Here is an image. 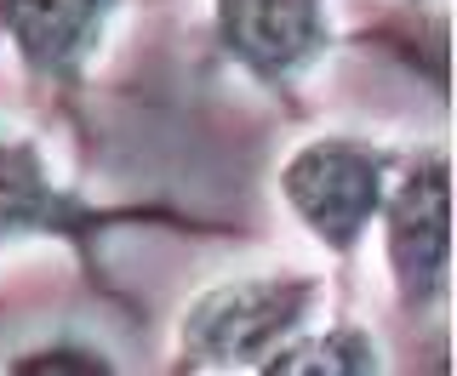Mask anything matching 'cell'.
<instances>
[{
	"instance_id": "cell-1",
	"label": "cell",
	"mask_w": 457,
	"mask_h": 376,
	"mask_svg": "<svg viewBox=\"0 0 457 376\" xmlns=\"http://www.w3.org/2000/svg\"><path fill=\"white\" fill-rule=\"evenodd\" d=\"M120 234H166V240H212V245H240L257 240L240 217L223 211H195L166 194H92L80 177H57L52 154L35 132L0 120V251L18 245H57L80 268L86 291L109 302L114 314L137 320V302L114 285L109 274V240Z\"/></svg>"
},
{
	"instance_id": "cell-2",
	"label": "cell",
	"mask_w": 457,
	"mask_h": 376,
	"mask_svg": "<svg viewBox=\"0 0 457 376\" xmlns=\"http://www.w3.org/2000/svg\"><path fill=\"white\" fill-rule=\"evenodd\" d=\"M326 274L320 268H263L228 274L195 291L171 320V371L189 376H235L263 371L275 348L320 320Z\"/></svg>"
},
{
	"instance_id": "cell-3",
	"label": "cell",
	"mask_w": 457,
	"mask_h": 376,
	"mask_svg": "<svg viewBox=\"0 0 457 376\" xmlns=\"http://www.w3.org/2000/svg\"><path fill=\"white\" fill-rule=\"evenodd\" d=\"M371 234L383 251L395 314L411 325L435 320L452 302V268H457V188H452V154L440 143L400 149V166L389 177Z\"/></svg>"
},
{
	"instance_id": "cell-4",
	"label": "cell",
	"mask_w": 457,
	"mask_h": 376,
	"mask_svg": "<svg viewBox=\"0 0 457 376\" xmlns=\"http://www.w3.org/2000/svg\"><path fill=\"white\" fill-rule=\"evenodd\" d=\"M395 166H400V143H389V137L314 132L280 160L275 194H280L286 217L343 274V268L361 263L371 228H378V206L389 194Z\"/></svg>"
},
{
	"instance_id": "cell-5",
	"label": "cell",
	"mask_w": 457,
	"mask_h": 376,
	"mask_svg": "<svg viewBox=\"0 0 457 376\" xmlns=\"http://www.w3.org/2000/svg\"><path fill=\"white\" fill-rule=\"evenodd\" d=\"M132 6L161 0H0V52L18 63L23 86L46 103L52 120L80 137V166L92 160V120H86L92 69L109 46L114 18Z\"/></svg>"
},
{
	"instance_id": "cell-6",
	"label": "cell",
	"mask_w": 457,
	"mask_h": 376,
	"mask_svg": "<svg viewBox=\"0 0 457 376\" xmlns=\"http://www.w3.org/2000/svg\"><path fill=\"white\" fill-rule=\"evenodd\" d=\"M212 46L280 114L303 120V80L343 46L332 0H212Z\"/></svg>"
},
{
	"instance_id": "cell-7",
	"label": "cell",
	"mask_w": 457,
	"mask_h": 376,
	"mask_svg": "<svg viewBox=\"0 0 457 376\" xmlns=\"http://www.w3.org/2000/svg\"><path fill=\"white\" fill-rule=\"evenodd\" d=\"M378 371H389L378 331L354 314H337L326 325L320 320L303 325L286 348H275V359L257 376H378Z\"/></svg>"
},
{
	"instance_id": "cell-8",
	"label": "cell",
	"mask_w": 457,
	"mask_h": 376,
	"mask_svg": "<svg viewBox=\"0 0 457 376\" xmlns=\"http://www.w3.org/2000/svg\"><path fill=\"white\" fill-rule=\"evenodd\" d=\"M12 376H109L120 371L114 359L86 337H46V342H29L6 359Z\"/></svg>"
},
{
	"instance_id": "cell-9",
	"label": "cell",
	"mask_w": 457,
	"mask_h": 376,
	"mask_svg": "<svg viewBox=\"0 0 457 376\" xmlns=\"http://www.w3.org/2000/svg\"><path fill=\"white\" fill-rule=\"evenodd\" d=\"M428 6H435V0H406V12H428Z\"/></svg>"
}]
</instances>
